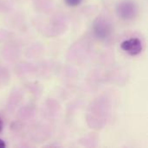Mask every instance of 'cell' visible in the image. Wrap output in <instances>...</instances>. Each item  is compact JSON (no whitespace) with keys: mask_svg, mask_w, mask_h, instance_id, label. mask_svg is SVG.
<instances>
[{"mask_svg":"<svg viewBox=\"0 0 148 148\" xmlns=\"http://www.w3.org/2000/svg\"><path fill=\"white\" fill-rule=\"evenodd\" d=\"M137 12V7L134 2L123 1L117 6V14L121 18L131 19L134 17Z\"/></svg>","mask_w":148,"mask_h":148,"instance_id":"6da1fadb","label":"cell"},{"mask_svg":"<svg viewBox=\"0 0 148 148\" xmlns=\"http://www.w3.org/2000/svg\"><path fill=\"white\" fill-rule=\"evenodd\" d=\"M121 49L130 56H137L142 51V43L138 38H131L126 40L121 44Z\"/></svg>","mask_w":148,"mask_h":148,"instance_id":"7a4b0ae2","label":"cell"},{"mask_svg":"<svg viewBox=\"0 0 148 148\" xmlns=\"http://www.w3.org/2000/svg\"><path fill=\"white\" fill-rule=\"evenodd\" d=\"M94 31L99 38H107L111 33L110 23L104 18H98L94 24Z\"/></svg>","mask_w":148,"mask_h":148,"instance_id":"3957f363","label":"cell"},{"mask_svg":"<svg viewBox=\"0 0 148 148\" xmlns=\"http://www.w3.org/2000/svg\"><path fill=\"white\" fill-rule=\"evenodd\" d=\"M66 4L69 5V6H71V7H75V6H77L79 5L82 0H64Z\"/></svg>","mask_w":148,"mask_h":148,"instance_id":"277c9868","label":"cell"},{"mask_svg":"<svg viewBox=\"0 0 148 148\" xmlns=\"http://www.w3.org/2000/svg\"><path fill=\"white\" fill-rule=\"evenodd\" d=\"M5 147H6V145H5L4 141L3 140H0V148H4Z\"/></svg>","mask_w":148,"mask_h":148,"instance_id":"5b68a950","label":"cell"},{"mask_svg":"<svg viewBox=\"0 0 148 148\" xmlns=\"http://www.w3.org/2000/svg\"><path fill=\"white\" fill-rule=\"evenodd\" d=\"M2 129H3V121H2V120L0 119V133H1V131H2Z\"/></svg>","mask_w":148,"mask_h":148,"instance_id":"8992f818","label":"cell"}]
</instances>
